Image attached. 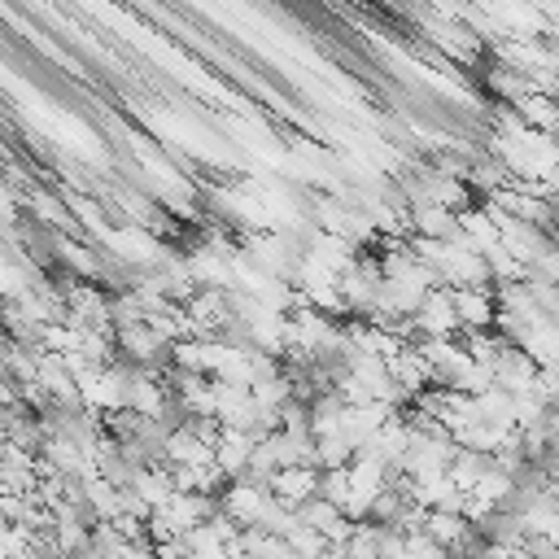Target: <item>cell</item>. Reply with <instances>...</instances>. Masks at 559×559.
<instances>
[{
  "label": "cell",
  "mask_w": 559,
  "mask_h": 559,
  "mask_svg": "<svg viewBox=\"0 0 559 559\" xmlns=\"http://www.w3.org/2000/svg\"><path fill=\"white\" fill-rule=\"evenodd\" d=\"M454 293V314L463 332H493L498 323V293L493 288H450Z\"/></svg>",
  "instance_id": "6da1fadb"
},
{
  "label": "cell",
  "mask_w": 559,
  "mask_h": 559,
  "mask_svg": "<svg viewBox=\"0 0 559 559\" xmlns=\"http://www.w3.org/2000/svg\"><path fill=\"white\" fill-rule=\"evenodd\" d=\"M266 502H271V489H266V485H253V480H231L227 493L218 498V507H223L240 528H258Z\"/></svg>",
  "instance_id": "7a4b0ae2"
},
{
  "label": "cell",
  "mask_w": 559,
  "mask_h": 559,
  "mask_svg": "<svg viewBox=\"0 0 559 559\" xmlns=\"http://www.w3.org/2000/svg\"><path fill=\"white\" fill-rule=\"evenodd\" d=\"M253 450H258V437L223 428V437H218V445H214V463H218L231 480H245V476H249V463H253Z\"/></svg>",
  "instance_id": "3957f363"
},
{
  "label": "cell",
  "mask_w": 559,
  "mask_h": 559,
  "mask_svg": "<svg viewBox=\"0 0 559 559\" xmlns=\"http://www.w3.org/2000/svg\"><path fill=\"white\" fill-rule=\"evenodd\" d=\"M411 236H419V240H459L463 231H459V214L454 210H445V205H415L411 210Z\"/></svg>",
  "instance_id": "277c9868"
},
{
  "label": "cell",
  "mask_w": 559,
  "mask_h": 559,
  "mask_svg": "<svg viewBox=\"0 0 559 559\" xmlns=\"http://www.w3.org/2000/svg\"><path fill=\"white\" fill-rule=\"evenodd\" d=\"M502 245L524 262V266H533L546 249H550V240H546V231L542 227H533V223H520V218H502Z\"/></svg>",
  "instance_id": "5b68a950"
},
{
  "label": "cell",
  "mask_w": 559,
  "mask_h": 559,
  "mask_svg": "<svg viewBox=\"0 0 559 559\" xmlns=\"http://www.w3.org/2000/svg\"><path fill=\"white\" fill-rule=\"evenodd\" d=\"M537 362L520 349V345H511L507 349V358L493 367V376H498V389H507L511 397H520V393H533V384H537Z\"/></svg>",
  "instance_id": "8992f818"
},
{
  "label": "cell",
  "mask_w": 559,
  "mask_h": 559,
  "mask_svg": "<svg viewBox=\"0 0 559 559\" xmlns=\"http://www.w3.org/2000/svg\"><path fill=\"white\" fill-rule=\"evenodd\" d=\"M271 493L284 502V507H301V502H310L314 493H319V472H310V467H288V472H275V480H271Z\"/></svg>",
  "instance_id": "52a82bcc"
},
{
  "label": "cell",
  "mask_w": 559,
  "mask_h": 559,
  "mask_svg": "<svg viewBox=\"0 0 559 559\" xmlns=\"http://www.w3.org/2000/svg\"><path fill=\"white\" fill-rule=\"evenodd\" d=\"M476 415H480V424L515 432V397L507 389H489L485 397H476Z\"/></svg>",
  "instance_id": "ba28073f"
},
{
  "label": "cell",
  "mask_w": 559,
  "mask_h": 559,
  "mask_svg": "<svg viewBox=\"0 0 559 559\" xmlns=\"http://www.w3.org/2000/svg\"><path fill=\"white\" fill-rule=\"evenodd\" d=\"M489 472H493V459H489V454H476V450H463V445L454 450L450 476H454V480H459V485H463L467 493H472V489H476V485H480V480H485Z\"/></svg>",
  "instance_id": "9c48e42d"
},
{
  "label": "cell",
  "mask_w": 559,
  "mask_h": 559,
  "mask_svg": "<svg viewBox=\"0 0 559 559\" xmlns=\"http://www.w3.org/2000/svg\"><path fill=\"white\" fill-rule=\"evenodd\" d=\"M319 498H328L341 515H345V507L354 502V476H349V467H332V472H319Z\"/></svg>",
  "instance_id": "30bf717a"
},
{
  "label": "cell",
  "mask_w": 559,
  "mask_h": 559,
  "mask_svg": "<svg viewBox=\"0 0 559 559\" xmlns=\"http://www.w3.org/2000/svg\"><path fill=\"white\" fill-rule=\"evenodd\" d=\"M284 542H288V550H293L297 559H323V555L332 550V546H328V537H323L319 528H306V524H297Z\"/></svg>",
  "instance_id": "8fae6325"
},
{
  "label": "cell",
  "mask_w": 559,
  "mask_h": 559,
  "mask_svg": "<svg viewBox=\"0 0 559 559\" xmlns=\"http://www.w3.org/2000/svg\"><path fill=\"white\" fill-rule=\"evenodd\" d=\"M297 520H301L306 528H319V533H328V528L341 520V511H336L328 498H319V493H314L310 502H301V507H297Z\"/></svg>",
  "instance_id": "7c38bea8"
},
{
  "label": "cell",
  "mask_w": 559,
  "mask_h": 559,
  "mask_svg": "<svg viewBox=\"0 0 559 559\" xmlns=\"http://www.w3.org/2000/svg\"><path fill=\"white\" fill-rule=\"evenodd\" d=\"M354 463V445L345 437H319V472H332V467H349Z\"/></svg>",
  "instance_id": "4fadbf2b"
},
{
  "label": "cell",
  "mask_w": 559,
  "mask_h": 559,
  "mask_svg": "<svg viewBox=\"0 0 559 559\" xmlns=\"http://www.w3.org/2000/svg\"><path fill=\"white\" fill-rule=\"evenodd\" d=\"M472 559H524V550H511V546H493V542H485Z\"/></svg>",
  "instance_id": "5bb4252c"
},
{
  "label": "cell",
  "mask_w": 559,
  "mask_h": 559,
  "mask_svg": "<svg viewBox=\"0 0 559 559\" xmlns=\"http://www.w3.org/2000/svg\"><path fill=\"white\" fill-rule=\"evenodd\" d=\"M546 498H550V507L559 511V467L550 472V489H546Z\"/></svg>",
  "instance_id": "9a60e30c"
}]
</instances>
